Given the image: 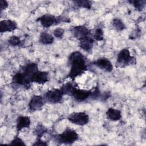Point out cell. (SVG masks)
Here are the masks:
<instances>
[{"label":"cell","mask_w":146,"mask_h":146,"mask_svg":"<svg viewBox=\"0 0 146 146\" xmlns=\"http://www.w3.org/2000/svg\"><path fill=\"white\" fill-rule=\"evenodd\" d=\"M68 61L70 70L66 78H70L72 81L88 70L87 59L80 51H75L71 52L68 56Z\"/></svg>","instance_id":"6da1fadb"},{"label":"cell","mask_w":146,"mask_h":146,"mask_svg":"<svg viewBox=\"0 0 146 146\" xmlns=\"http://www.w3.org/2000/svg\"><path fill=\"white\" fill-rule=\"evenodd\" d=\"M54 141L59 144H72L79 140L78 133L73 129L67 128L62 133L53 135Z\"/></svg>","instance_id":"7a4b0ae2"},{"label":"cell","mask_w":146,"mask_h":146,"mask_svg":"<svg viewBox=\"0 0 146 146\" xmlns=\"http://www.w3.org/2000/svg\"><path fill=\"white\" fill-rule=\"evenodd\" d=\"M36 21L39 22L44 28H48L51 26L57 25L61 22H69L70 21L68 18L62 16H55L50 14H44L38 17Z\"/></svg>","instance_id":"3957f363"},{"label":"cell","mask_w":146,"mask_h":146,"mask_svg":"<svg viewBox=\"0 0 146 146\" xmlns=\"http://www.w3.org/2000/svg\"><path fill=\"white\" fill-rule=\"evenodd\" d=\"M136 58L131 55L127 48H123L117 54L115 66L117 68H124L136 63Z\"/></svg>","instance_id":"277c9868"},{"label":"cell","mask_w":146,"mask_h":146,"mask_svg":"<svg viewBox=\"0 0 146 146\" xmlns=\"http://www.w3.org/2000/svg\"><path fill=\"white\" fill-rule=\"evenodd\" d=\"M64 94L60 88H52L46 92L43 95L46 102L50 104H59L63 101Z\"/></svg>","instance_id":"5b68a950"},{"label":"cell","mask_w":146,"mask_h":146,"mask_svg":"<svg viewBox=\"0 0 146 146\" xmlns=\"http://www.w3.org/2000/svg\"><path fill=\"white\" fill-rule=\"evenodd\" d=\"M67 119L71 123L80 126L87 124L90 121L89 116L85 112H72L68 116Z\"/></svg>","instance_id":"8992f818"},{"label":"cell","mask_w":146,"mask_h":146,"mask_svg":"<svg viewBox=\"0 0 146 146\" xmlns=\"http://www.w3.org/2000/svg\"><path fill=\"white\" fill-rule=\"evenodd\" d=\"M92 94V89L84 90L76 88V86L74 88L70 96H71L78 102H83L91 98Z\"/></svg>","instance_id":"52a82bcc"},{"label":"cell","mask_w":146,"mask_h":146,"mask_svg":"<svg viewBox=\"0 0 146 146\" xmlns=\"http://www.w3.org/2000/svg\"><path fill=\"white\" fill-rule=\"evenodd\" d=\"M71 33L74 37L79 41L88 36H92L91 30L84 25L74 26L71 29Z\"/></svg>","instance_id":"ba28073f"},{"label":"cell","mask_w":146,"mask_h":146,"mask_svg":"<svg viewBox=\"0 0 146 146\" xmlns=\"http://www.w3.org/2000/svg\"><path fill=\"white\" fill-rule=\"evenodd\" d=\"M45 102L43 96L40 95H34L31 98L28 104L29 110L32 112L39 111L42 108Z\"/></svg>","instance_id":"9c48e42d"},{"label":"cell","mask_w":146,"mask_h":146,"mask_svg":"<svg viewBox=\"0 0 146 146\" xmlns=\"http://www.w3.org/2000/svg\"><path fill=\"white\" fill-rule=\"evenodd\" d=\"M92 64L100 69L110 72L112 71L113 67L112 62L106 57H101L92 62Z\"/></svg>","instance_id":"30bf717a"},{"label":"cell","mask_w":146,"mask_h":146,"mask_svg":"<svg viewBox=\"0 0 146 146\" xmlns=\"http://www.w3.org/2000/svg\"><path fill=\"white\" fill-rule=\"evenodd\" d=\"M18 28V25L15 21L4 19L0 22V33L12 32Z\"/></svg>","instance_id":"8fae6325"},{"label":"cell","mask_w":146,"mask_h":146,"mask_svg":"<svg viewBox=\"0 0 146 146\" xmlns=\"http://www.w3.org/2000/svg\"><path fill=\"white\" fill-rule=\"evenodd\" d=\"M49 81V74L47 71H38L32 77L31 83L44 84Z\"/></svg>","instance_id":"7c38bea8"},{"label":"cell","mask_w":146,"mask_h":146,"mask_svg":"<svg viewBox=\"0 0 146 146\" xmlns=\"http://www.w3.org/2000/svg\"><path fill=\"white\" fill-rule=\"evenodd\" d=\"M31 124V120L29 116H19L17 119L16 129L17 132L19 133L24 128H29Z\"/></svg>","instance_id":"4fadbf2b"},{"label":"cell","mask_w":146,"mask_h":146,"mask_svg":"<svg viewBox=\"0 0 146 146\" xmlns=\"http://www.w3.org/2000/svg\"><path fill=\"white\" fill-rule=\"evenodd\" d=\"M94 40L92 36H88L79 40V47L86 52H90L93 47Z\"/></svg>","instance_id":"5bb4252c"},{"label":"cell","mask_w":146,"mask_h":146,"mask_svg":"<svg viewBox=\"0 0 146 146\" xmlns=\"http://www.w3.org/2000/svg\"><path fill=\"white\" fill-rule=\"evenodd\" d=\"M106 117L111 121H117L119 120L121 118V111L119 110L113 108H109L106 112Z\"/></svg>","instance_id":"9a60e30c"},{"label":"cell","mask_w":146,"mask_h":146,"mask_svg":"<svg viewBox=\"0 0 146 146\" xmlns=\"http://www.w3.org/2000/svg\"><path fill=\"white\" fill-rule=\"evenodd\" d=\"M39 40L40 43L44 45H49L54 43V37L51 34L44 31L40 33Z\"/></svg>","instance_id":"2e32d148"},{"label":"cell","mask_w":146,"mask_h":146,"mask_svg":"<svg viewBox=\"0 0 146 146\" xmlns=\"http://www.w3.org/2000/svg\"><path fill=\"white\" fill-rule=\"evenodd\" d=\"M112 25L113 29L117 31H121L126 29L124 23L120 18H113L112 21Z\"/></svg>","instance_id":"e0dca14e"},{"label":"cell","mask_w":146,"mask_h":146,"mask_svg":"<svg viewBox=\"0 0 146 146\" xmlns=\"http://www.w3.org/2000/svg\"><path fill=\"white\" fill-rule=\"evenodd\" d=\"M75 86L74 84L72 82H67L63 84V86L60 87V90L63 92L64 95H68L70 96L72 91Z\"/></svg>","instance_id":"ac0fdd59"},{"label":"cell","mask_w":146,"mask_h":146,"mask_svg":"<svg viewBox=\"0 0 146 146\" xmlns=\"http://www.w3.org/2000/svg\"><path fill=\"white\" fill-rule=\"evenodd\" d=\"M129 3L133 6V7L137 11H142L145 6L146 1L145 0H131L128 1Z\"/></svg>","instance_id":"d6986e66"},{"label":"cell","mask_w":146,"mask_h":146,"mask_svg":"<svg viewBox=\"0 0 146 146\" xmlns=\"http://www.w3.org/2000/svg\"><path fill=\"white\" fill-rule=\"evenodd\" d=\"M47 132V129L42 124H38L34 130V133L36 136V139H41V137Z\"/></svg>","instance_id":"ffe728a7"},{"label":"cell","mask_w":146,"mask_h":146,"mask_svg":"<svg viewBox=\"0 0 146 146\" xmlns=\"http://www.w3.org/2000/svg\"><path fill=\"white\" fill-rule=\"evenodd\" d=\"M73 2L76 6L80 8L90 9L92 6V2L88 0H76Z\"/></svg>","instance_id":"44dd1931"},{"label":"cell","mask_w":146,"mask_h":146,"mask_svg":"<svg viewBox=\"0 0 146 146\" xmlns=\"http://www.w3.org/2000/svg\"><path fill=\"white\" fill-rule=\"evenodd\" d=\"M92 37L94 40L102 41L104 39V32L101 27L96 28L94 33L92 34Z\"/></svg>","instance_id":"7402d4cb"},{"label":"cell","mask_w":146,"mask_h":146,"mask_svg":"<svg viewBox=\"0 0 146 146\" xmlns=\"http://www.w3.org/2000/svg\"><path fill=\"white\" fill-rule=\"evenodd\" d=\"M8 43L13 46H21L23 44V40L16 35L11 36L8 39Z\"/></svg>","instance_id":"603a6c76"},{"label":"cell","mask_w":146,"mask_h":146,"mask_svg":"<svg viewBox=\"0 0 146 146\" xmlns=\"http://www.w3.org/2000/svg\"><path fill=\"white\" fill-rule=\"evenodd\" d=\"M9 145H26V144L25 143V142L23 141V140L21 138H20L18 136H16L11 141L10 143L9 144Z\"/></svg>","instance_id":"cb8c5ba5"},{"label":"cell","mask_w":146,"mask_h":146,"mask_svg":"<svg viewBox=\"0 0 146 146\" xmlns=\"http://www.w3.org/2000/svg\"><path fill=\"white\" fill-rule=\"evenodd\" d=\"M64 30L62 28H56L53 31V35L55 38L58 39H62L64 35Z\"/></svg>","instance_id":"d4e9b609"},{"label":"cell","mask_w":146,"mask_h":146,"mask_svg":"<svg viewBox=\"0 0 146 146\" xmlns=\"http://www.w3.org/2000/svg\"><path fill=\"white\" fill-rule=\"evenodd\" d=\"M9 6L8 2L5 0H0V9L2 12L3 10H6Z\"/></svg>","instance_id":"484cf974"},{"label":"cell","mask_w":146,"mask_h":146,"mask_svg":"<svg viewBox=\"0 0 146 146\" xmlns=\"http://www.w3.org/2000/svg\"><path fill=\"white\" fill-rule=\"evenodd\" d=\"M111 96V93L110 92H104L101 94L100 99L102 100H106Z\"/></svg>","instance_id":"4316f807"},{"label":"cell","mask_w":146,"mask_h":146,"mask_svg":"<svg viewBox=\"0 0 146 146\" xmlns=\"http://www.w3.org/2000/svg\"><path fill=\"white\" fill-rule=\"evenodd\" d=\"M33 145H47L48 143L46 141H43L41 139H38Z\"/></svg>","instance_id":"83f0119b"}]
</instances>
